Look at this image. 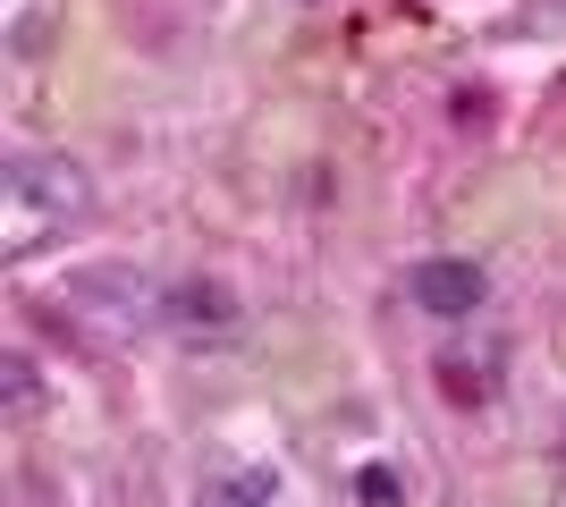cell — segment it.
<instances>
[{
  "label": "cell",
  "mask_w": 566,
  "mask_h": 507,
  "mask_svg": "<svg viewBox=\"0 0 566 507\" xmlns=\"http://www.w3.org/2000/svg\"><path fill=\"white\" fill-rule=\"evenodd\" d=\"M76 220H94V178H85V161H69V152H18V161H9V254L25 263L43 237L76 229Z\"/></svg>",
  "instance_id": "cell-1"
},
{
  "label": "cell",
  "mask_w": 566,
  "mask_h": 507,
  "mask_svg": "<svg viewBox=\"0 0 566 507\" xmlns=\"http://www.w3.org/2000/svg\"><path fill=\"white\" fill-rule=\"evenodd\" d=\"M406 296L440 321H465V314H482L491 279H482V263H465V254H423V263L406 271Z\"/></svg>",
  "instance_id": "cell-2"
},
{
  "label": "cell",
  "mask_w": 566,
  "mask_h": 507,
  "mask_svg": "<svg viewBox=\"0 0 566 507\" xmlns=\"http://www.w3.org/2000/svg\"><path fill=\"white\" fill-rule=\"evenodd\" d=\"M9 414H18V423L34 414V363L25 356H9Z\"/></svg>",
  "instance_id": "cell-4"
},
{
  "label": "cell",
  "mask_w": 566,
  "mask_h": 507,
  "mask_svg": "<svg viewBox=\"0 0 566 507\" xmlns=\"http://www.w3.org/2000/svg\"><path fill=\"white\" fill-rule=\"evenodd\" d=\"M355 499L364 507H406V483H398V465H355Z\"/></svg>",
  "instance_id": "cell-3"
},
{
  "label": "cell",
  "mask_w": 566,
  "mask_h": 507,
  "mask_svg": "<svg viewBox=\"0 0 566 507\" xmlns=\"http://www.w3.org/2000/svg\"><path fill=\"white\" fill-rule=\"evenodd\" d=\"M203 507H271L254 483H220V490H203Z\"/></svg>",
  "instance_id": "cell-5"
}]
</instances>
